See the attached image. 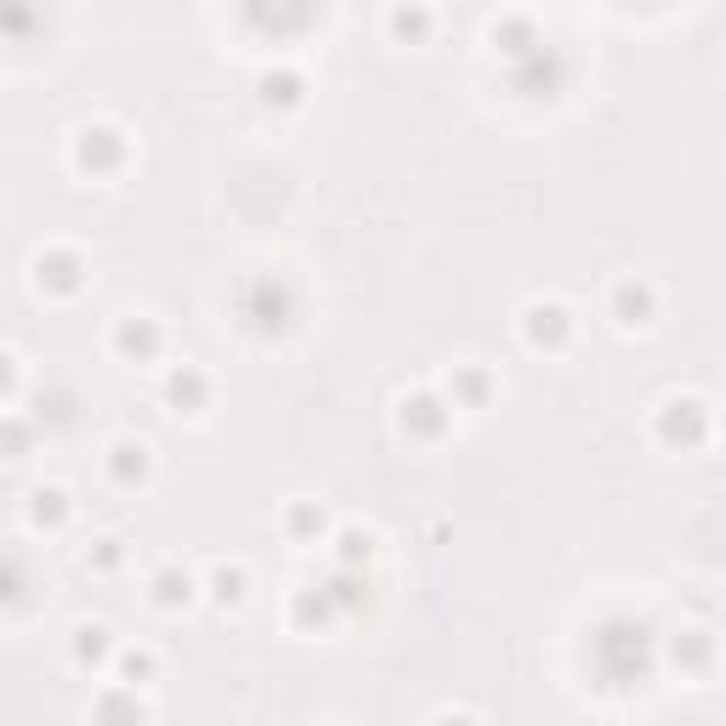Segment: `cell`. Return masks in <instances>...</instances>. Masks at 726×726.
Here are the masks:
<instances>
[{"mask_svg": "<svg viewBox=\"0 0 726 726\" xmlns=\"http://www.w3.org/2000/svg\"><path fill=\"white\" fill-rule=\"evenodd\" d=\"M590 658H597L602 687L647 681V670H653V636H647V624H636V619H608L602 631L590 636Z\"/></svg>", "mask_w": 726, "mask_h": 726, "instance_id": "6da1fadb", "label": "cell"}, {"mask_svg": "<svg viewBox=\"0 0 726 726\" xmlns=\"http://www.w3.org/2000/svg\"><path fill=\"white\" fill-rule=\"evenodd\" d=\"M239 307H245L250 329H261V336H279V329L295 318V295H290L284 279H250Z\"/></svg>", "mask_w": 726, "mask_h": 726, "instance_id": "7a4b0ae2", "label": "cell"}, {"mask_svg": "<svg viewBox=\"0 0 726 726\" xmlns=\"http://www.w3.org/2000/svg\"><path fill=\"white\" fill-rule=\"evenodd\" d=\"M563 80H568V57L556 52V46H545V41L528 52V57L511 63V86L528 91V97H551V91H563Z\"/></svg>", "mask_w": 726, "mask_h": 726, "instance_id": "3957f363", "label": "cell"}, {"mask_svg": "<svg viewBox=\"0 0 726 726\" xmlns=\"http://www.w3.org/2000/svg\"><path fill=\"white\" fill-rule=\"evenodd\" d=\"M658 438H665L670 449H699L710 438V409L699 398H670L665 409H658Z\"/></svg>", "mask_w": 726, "mask_h": 726, "instance_id": "277c9868", "label": "cell"}, {"mask_svg": "<svg viewBox=\"0 0 726 726\" xmlns=\"http://www.w3.org/2000/svg\"><path fill=\"white\" fill-rule=\"evenodd\" d=\"M75 159L86 165V171H114V165L125 159V137L109 131V125H91L80 137V148H75Z\"/></svg>", "mask_w": 726, "mask_h": 726, "instance_id": "5b68a950", "label": "cell"}, {"mask_svg": "<svg viewBox=\"0 0 726 726\" xmlns=\"http://www.w3.org/2000/svg\"><path fill=\"white\" fill-rule=\"evenodd\" d=\"M522 329H528V341H534V347H563L574 324H568V313L556 307V302H534V307H528V318H522Z\"/></svg>", "mask_w": 726, "mask_h": 726, "instance_id": "8992f818", "label": "cell"}, {"mask_svg": "<svg viewBox=\"0 0 726 726\" xmlns=\"http://www.w3.org/2000/svg\"><path fill=\"white\" fill-rule=\"evenodd\" d=\"M165 398H171V409H182V415H193V409H205V398H211V381L193 370V363H182V370H171L165 375Z\"/></svg>", "mask_w": 726, "mask_h": 726, "instance_id": "52a82bcc", "label": "cell"}, {"mask_svg": "<svg viewBox=\"0 0 726 726\" xmlns=\"http://www.w3.org/2000/svg\"><path fill=\"white\" fill-rule=\"evenodd\" d=\"M404 426H409L415 438H443V426H449L443 398H432V392H415V398H404Z\"/></svg>", "mask_w": 726, "mask_h": 726, "instance_id": "ba28073f", "label": "cell"}, {"mask_svg": "<svg viewBox=\"0 0 726 726\" xmlns=\"http://www.w3.org/2000/svg\"><path fill=\"white\" fill-rule=\"evenodd\" d=\"M653 307H658V302H653V284H642V279H624V284L613 290V318L631 324V329H636V324H653Z\"/></svg>", "mask_w": 726, "mask_h": 726, "instance_id": "9c48e42d", "label": "cell"}, {"mask_svg": "<svg viewBox=\"0 0 726 726\" xmlns=\"http://www.w3.org/2000/svg\"><path fill=\"white\" fill-rule=\"evenodd\" d=\"M143 704H137V687H114L97 699V726H143Z\"/></svg>", "mask_w": 726, "mask_h": 726, "instance_id": "30bf717a", "label": "cell"}, {"mask_svg": "<svg viewBox=\"0 0 726 726\" xmlns=\"http://www.w3.org/2000/svg\"><path fill=\"white\" fill-rule=\"evenodd\" d=\"M114 347H120L125 358L148 363V358L159 352V324H154V318H125V324L114 329Z\"/></svg>", "mask_w": 726, "mask_h": 726, "instance_id": "8fae6325", "label": "cell"}, {"mask_svg": "<svg viewBox=\"0 0 726 726\" xmlns=\"http://www.w3.org/2000/svg\"><path fill=\"white\" fill-rule=\"evenodd\" d=\"M35 273H41V284L46 290H63V295H69V290H80V256L75 250H52V256H41L35 261Z\"/></svg>", "mask_w": 726, "mask_h": 726, "instance_id": "7c38bea8", "label": "cell"}, {"mask_svg": "<svg viewBox=\"0 0 726 726\" xmlns=\"http://www.w3.org/2000/svg\"><path fill=\"white\" fill-rule=\"evenodd\" d=\"M341 608H336V597L318 585V590H295V602H290V619L295 624H307V631H318V624H329Z\"/></svg>", "mask_w": 726, "mask_h": 726, "instance_id": "4fadbf2b", "label": "cell"}, {"mask_svg": "<svg viewBox=\"0 0 726 726\" xmlns=\"http://www.w3.org/2000/svg\"><path fill=\"white\" fill-rule=\"evenodd\" d=\"M109 472H114L120 483H143V477H148V449H143V443H114Z\"/></svg>", "mask_w": 726, "mask_h": 726, "instance_id": "5bb4252c", "label": "cell"}, {"mask_svg": "<svg viewBox=\"0 0 726 726\" xmlns=\"http://www.w3.org/2000/svg\"><path fill=\"white\" fill-rule=\"evenodd\" d=\"M188 597H193V579H188L182 568H159V574H154V602H159V608H182Z\"/></svg>", "mask_w": 726, "mask_h": 726, "instance_id": "9a60e30c", "label": "cell"}, {"mask_svg": "<svg viewBox=\"0 0 726 726\" xmlns=\"http://www.w3.org/2000/svg\"><path fill=\"white\" fill-rule=\"evenodd\" d=\"M710 653H715L710 631H681V636H676V665H681V670H704Z\"/></svg>", "mask_w": 726, "mask_h": 726, "instance_id": "2e32d148", "label": "cell"}, {"mask_svg": "<svg viewBox=\"0 0 726 726\" xmlns=\"http://www.w3.org/2000/svg\"><path fill=\"white\" fill-rule=\"evenodd\" d=\"M261 97H268V103H302V75L295 69H268L261 75Z\"/></svg>", "mask_w": 726, "mask_h": 726, "instance_id": "e0dca14e", "label": "cell"}, {"mask_svg": "<svg viewBox=\"0 0 726 726\" xmlns=\"http://www.w3.org/2000/svg\"><path fill=\"white\" fill-rule=\"evenodd\" d=\"M324 590L336 597V608H358V602H363V579H358V568H336Z\"/></svg>", "mask_w": 726, "mask_h": 726, "instance_id": "ac0fdd59", "label": "cell"}, {"mask_svg": "<svg viewBox=\"0 0 726 726\" xmlns=\"http://www.w3.org/2000/svg\"><path fill=\"white\" fill-rule=\"evenodd\" d=\"M75 658H80V665H103V658H109V631H103V624H86V631L75 636Z\"/></svg>", "mask_w": 726, "mask_h": 726, "instance_id": "d6986e66", "label": "cell"}, {"mask_svg": "<svg viewBox=\"0 0 726 726\" xmlns=\"http://www.w3.org/2000/svg\"><path fill=\"white\" fill-rule=\"evenodd\" d=\"M29 511H35V522H63V517H69V494H63V488H41Z\"/></svg>", "mask_w": 726, "mask_h": 726, "instance_id": "ffe728a7", "label": "cell"}, {"mask_svg": "<svg viewBox=\"0 0 726 726\" xmlns=\"http://www.w3.org/2000/svg\"><path fill=\"white\" fill-rule=\"evenodd\" d=\"M211 597L216 602H239L245 597V568H216L211 574Z\"/></svg>", "mask_w": 726, "mask_h": 726, "instance_id": "44dd1931", "label": "cell"}, {"mask_svg": "<svg viewBox=\"0 0 726 726\" xmlns=\"http://www.w3.org/2000/svg\"><path fill=\"white\" fill-rule=\"evenodd\" d=\"M370 534H358V528H347V534H341V568H363V563H370Z\"/></svg>", "mask_w": 726, "mask_h": 726, "instance_id": "7402d4cb", "label": "cell"}, {"mask_svg": "<svg viewBox=\"0 0 726 726\" xmlns=\"http://www.w3.org/2000/svg\"><path fill=\"white\" fill-rule=\"evenodd\" d=\"M120 670H125V681H148V676H154V653H143V647H137V653H125V658H120Z\"/></svg>", "mask_w": 726, "mask_h": 726, "instance_id": "603a6c76", "label": "cell"}, {"mask_svg": "<svg viewBox=\"0 0 726 726\" xmlns=\"http://www.w3.org/2000/svg\"><path fill=\"white\" fill-rule=\"evenodd\" d=\"M318 528H324V511H313V506H295L290 511V534L307 540V534H318Z\"/></svg>", "mask_w": 726, "mask_h": 726, "instance_id": "cb8c5ba5", "label": "cell"}, {"mask_svg": "<svg viewBox=\"0 0 726 726\" xmlns=\"http://www.w3.org/2000/svg\"><path fill=\"white\" fill-rule=\"evenodd\" d=\"M454 386H460V398H466V404H483V392H488V381H483L477 370H460Z\"/></svg>", "mask_w": 726, "mask_h": 726, "instance_id": "d4e9b609", "label": "cell"}, {"mask_svg": "<svg viewBox=\"0 0 726 726\" xmlns=\"http://www.w3.org/2000/svg\"><path fill=\"white\" fill-rule=\"evenodd\" d=\"M426 23H432V18H426V12H392V29H398V35H426Z\"/></svg>", "mask_w": 726, "mask_h": 726, "instance_id": "484cf974", "label": "cell"}, {"mask_svg": "<svg viewBox=\"0 0 726 726\" xmlns=\"http://www.w3.org/2000/svg\"><path fill=\"white\" fill-rule=\"evenodd\" d=\"M18 597H23V568L7 563V602H18Z\"/></svg>", "mask_w": 726, "mask_h": 726, "instance_id": "4316f807", "label": "cell"}, {"mask_svg": "<svg viewBox=\"0 0 726 726\" xmlns=\"http://www.w3.org/2000/svg\"><path fill=\"white\" fill-rule=\"evenodd\" d=\"M114 563H120V545L103 540V545H97V568H114Z\"/></svg>", "mask_w": 726, "mask_h": 726, "instance_id": "83f0119b", "label": "cell"}, {"mask_svg": "<svg viewBox=\"0 0 726 726\" xmlns=\"http://www.w3.org/2000/svg\"><path fill=\"white\" fill-rule=\"evenodd\" d=\"M23 443H29V432H23L18 420H7V449H12V454H23Z\"/></svg>", "mask_w": 726, "mask_h": 726, "instance_id": "f1b7e54d", "label": "cell"}, {"mask_svg": "<svg viewBox=\"0 0 726 726\" xmlns=\"http://www.w3.org/2000/svg\"><path fill=\"white\" fill-rule=\"evenodd\" d=\"M438 726H477V721H472V715H443Z\"/></svg>", "mask_w": 726, "mask_h": 726, "instance_id": "f546056e", "label": "cell"}]
</instances>
